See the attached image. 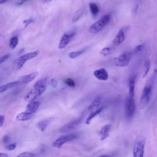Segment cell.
Instances as JSON below:
<instances>
[{
    "instance_id": "cell-18",
    "label": "cell",
    "mask_w": 157,
    "mask_h": 157,
    "mask_svg": "<svg viewBox=\"0 0 157 157\" xmlns=\"http://www.w3.org/2000/svg\"><path fill=\"white\" fill-rule=\"evenodd\" d=\"M19 83L18 82H11L2 86L0 88V92L3 93L11 88L17 86Z\"/></svg>"
},
{
    "instance_id": "cell-28",
    "label": "cell",
    "mask_w": 157,
    "mask_h": 157,
    "mask_svg": "<svg viewBox=\"0 0 157 157\" xmlns=\"http://www.w3.org/2000/svg\"><path fill=\"white\" fill-rule=\"evenodd\" d=\"M35 155L33 153L28 152H25L22 153L16 157H34Z\"/></svg>"
},
{
    "instance_id": "cell-35",
    "label": "cell",
    "mask_w": 157,
    "mask_h": 157,
    "mask_svg": "<svg viewBox=\"0 0 157 157\" xmlns=\"http://www.w3.org/2000/svg\"><path fill=\"white\" fill-rule=\"evenodd\" d=\"M34 21L33 19H30L28 20H24L23 21V23L25 24V27H26L29 24L31 23H32Z\"/></svg>"
},
{
    "instance_id": "cell-9",
    "label": "cell",
    "mask_w": 157,
    "mask_h": 157,
    "mask_svg": "<svg viewBox=\"0 0 157 157\" xmlns=\"http://www.w3.org/2000/svg\"><path fill=\"white\" fill-rule=\"evenodd\" d=\"M75 34V32H72L69 33H66L63 35L58 45L59 48L61 49L65 48Z\"/></svg>"
},
{
    "instance_id": "cell-32",
    "label": "cell",
    "mask_w": 157,
    "mask_h": 157,
    "mask_svg": "<svg viewBox=\"0 0 157 157\" xmlns=\"http://www.w3.org/2000/svg\"><path fill=\"white\" fill-rule=\"evenodd\" d=\"M10 56V54H6L2 56L1 58H0V63L1 64L4 62L8 59Z\"/></svg>"
},
{
    "instance_id": "cell-11",
    "label": "cell",
    "mask_w": 157,
    "mask_h": 157,
    "mask_svg": "<svg viewBox=\"0 0 157 157\" xmlns=\"http://www.w3.org/2000/svg\"><path fill=\"white\" fill-rule=\"evenodd\" d=\"M40 105V102L39 101L30 102L26 106L25 112L31 115L37 110Z\"/></svg>"
},
{
    "instance_id": "cell-24",
    "label": "cell",
    "mask_w": 157,
    "mask_h": 157,
    "mask_svg": "<svg viewBox=\"0 0 157 157\" xmlns=\"http://www.w3.org/2000/svg\"><path fill=\"white\" fill-rule=\"evenodd\" d=\"M19 42V38L17 36L13 37L10 40V47L12 49L15 48Z\"/></svg>"
},
{
    "instance_id": "cell-10",
    "label": "cell",
    "mask_w": 157,
    "mask_h": 157,
    "mask_svg": "<svg viewBox=\"0 0 157 157\" xmlns=\"http://www.w3.org/2000/svg\"><path fill=\"white\" fill-rule=\"evenodd\" d=\"M107 23L102 18L92 25L90 27L89 31L92 33L99 32Z\"/></svg>"
},
{
    "instance_id": "cell-43",
    "label": "cell",
    "mask_w": 157,
    "mask_h": 157,
    "mask_svg": "<svg viewBox=\"0 0 157 157\" xmlns=\"http://www.w3.org/2000/svg\"><path fill=\"white\" fill-rule=\"evenodd\" d=\"M52 1H43V2H51Z\"/></svg>"
},
{
    "instance_id": "cell-22",
    "label": "cell",
    "mask_w": 157,
    "mask_h": 157,
    "mask_svg": "<svg viewBox=\"0 0 157 157\" xmlns=\"http://www.w3.org/2000/svg\"><path fill=\"white\" fill-rule=\"evenodd\" d=\"M90 10L94 15H97L99 12V9L97 5L95 3H91L89 5Z\"/></svg>"
},
{
    "instance_id": "cell-37",
    "label": "cell",
    "mask_w": 157,
    "mask_h": 157,
    "mask_svg": "<svg viewBox=\"0 0 157 157\" xmlns=\"http://www.w3.org/2000/svg\"><path fill=\"white\" fill-rule=\"evenodd\" d=\"M5 116L3 115L0 116V126L2 127L4 124L5 120Z\"/></svg>"
},
{
    "instance_id": "cell-17",
    "label": "cell",
    "mask_w": 157,
    "mask_h": 157,
    "mask_svg": "<svg viewBox=\"0 0 157 157\" xmlns=\"http://www.w3.org/2000/svg\"><path fill=\"white\" fill-rule=\"evenodd\" d=\"M136 81L135 75L132 76L130 78L129 82V95L133 97L134 94V87Z\"/></svg>"
},
{
    "instance_id": "cell-19",
    "label": "cell",
    "mask_w": 157,
    "mask_h": 157,
    "mask_svg": "<svg viewBox=\"0 0 157 157\" xmlns=\"http://www.w3.org/2000/svg\"><path fill=\"white\" fill-rule=\"evenodd\" d=\"M101 101V99L100 97L97 98L90 105L88 108L89 111L93 112L97 109L100 106Z\"/></svg>"
},
{
    "instance_id": "cell-29",
    "label": "cell",
    "mask_w": 157,
    "mask_h": 157,
    "mask_svg": "<svg viewBox=\"0 0 157 157\" xmlns=\"http://www.w3.org/2000/svg\"><path fill=\"white\" fill-rule=\"evenodd\" d=\"M65 83L69 86L74 88L75 87V82L70 78H68L65 81Z\"/></svg>"
},
{
    "instance_id": "cell-16",
    "label": "cell",
    "mask_w": 157,
    "mask_h": 157,
    "mask_svg": "<svg viewBox=\"0 0 157 157\" xmlns=\"http://www.w3.org/2000/svg\"><path fill=\"white\" fill-rule=\"evenodd\" d=\"M31 90L25 97V100L26 101L31 102L34 100L38 95L37 92L35 90Z\"/></svg>"
},
{
    "instance_id": "cell-26",
    "label": "cell",
    "mask_w": 157,
    "mask_h": 157,
    "mask_svg": "<svg viewBox=\"0 0 157 157\" xmlns=\"http://www.w3.org/2000/svg\"><path fill=\"white\" fill-rule=\"evenodd\" d=\"M85 50L86 49H84L77 51L71 53L69 54V56L71 58H75L83 54Z\"/></svg>"
},
{
    "instance_id": "cell-41",
    "label": "cell",
    "mask_w": 157,
    "mask_h": 157,
    "mask_svg": "<svg viewBox=\"0 0 157 157\" xmlns=\"http://www.w3.org/2000/svg\"><path fill=\"white\" fill-rule=\"evenodd\" d=\"M7 1H0V4L2 5L5 3L7 2Z\"/></svg>"
},
{
    "instance_id": "cell-20",
    "label": "cell",
    "mask_w": 157,
    "mask_h": 157,
    "mask_svg": "<svg viewBox=\"0 0 157 157\" xmlns=\"http://www.w3.org/2000/svg\"><path fill=\"white\" fill-rule=\"evenodd\" d=\"M103 107H101L97 110L95 112H93L91 114L87 119L86 121V123L87 125L89 124L91 120L94 118L97 115L100 113L103 110Z\"/></svg>"
},
{
    "instance_id": "cell-27",
    "label": "cell",
    "mask_w": 157,
    "mask_h": 157,
    "mask_svg": "<svg viewBox=\"0 0 157 157\" xmlns=\"http://www.w3.org/2000/svg\"><path fill=\"white\" fill-rule=\"evenodd\" d=\"M112 51L111 49L109 48L103 49L100 51V54L103 56H106L109 54Z\"/></svg>"
},
{
    "instance_id": "cell-40",
    "label": "cell",
    "mask_w": 157,
    "mask_h": 157,
    "mask_svg": "<svg viewBox=\"0 0 157 157\" xmlns=\"http://www.w3.org/2000/svg\"><path fill=\"white\" fill-rule=\"evenodd\" d=\"M0 157H8V155L2 153L0 154Z\"/></svg>"
},
{
    "instance_id": "cell-8",
    "label": "cell",
    "mask_w": 157,
    "mask_h": 157,
    "mask_svg": "<svg viewBox=\"0 0 157 157\" xmlns=\"http://www.w3.org/2000/svg\"><path fill=\"white\" fill-rule=\"evenodd\" d=\"M48 78H45L37 82L34 86V89L38 96H40L45 91L48 81Z\"/></svg>"
},
{
    "instance_id": "cell-34",
    "label": "cell",
    "mask_w": 157,
    "mask_h": 157,
    "mask_svg": "<svg viewBox=\"0 0 157 157\" xmlns=\"http://www.w3.org/2000/svg\"><path fill=\"white\" fill-rule=\"evenodd\" d=\"M10 138L8 135L5 136L3 138V142L5 144H6L10 142Z\"/></svg>"
},
{
    "instance_id": "cell-14",
    "label": "cell",
    "mask_w": 157,
    "mask_h": 157,
    "mask_svg": "<svg viewBox=\"0 0 157 157\" xmlns=\"http://www.w3.org/2000/svg\"><path fill=\"white\" fill-rule=\"evenodd\" d=\"M111 128L110 125H106L102 128L100 134L101 140H105L109 137V132Z\"/></svg>"
},
{
    "instance_id": "cell-2",
    "label": "cell",
    "mask_w": 157,
    "mask_h": 157,
    "mask_svg": "<svg viewBox=\"0 0 157 157\" xmlns=\"http://www.w3.org/2000/svg\"><path fill=\"white\" fill-rule=\"evenodd\" d=\"M151 91V86H146L144 88L139 101L138 107L140 109H144L149 103Z\"/></svg>"
},
{
    "instance_id": "cell-33",
    "label": "cell",
    "mask_w": 157,
    "mask_h": 157,
    "mask_svg": "<svg viewBox=\"0 0 157 157\" xmlns=\"http://www.w3.org/2000/svg\"><path fill=\"white\" fill-rule=\"evenodd\" d=\"M139 9V5L138 4H136L132 10V14L134 17L136 15Z\"/></svg>"
},
{
    "instance_id": "cell-23",
    "label": "cell",
    "mask_w": 157,
    "mask_h": 157,
    "mask_svg": "<svg viewBox=\"0 0 157 157\" xmlns=\"http://www.w3.org/2000/svg\"><path fill=\"white\" fill-rule=\"evenodd\" d=\"M30 117V115H28L25 112L18 114L17 115L16 119L19 121H25L29 119Z\"/></svg>"
},
{
    "instance_id": "cell-5",
    "label": "cell",
    "mask_w": 157,
    "mask_h": 157,
    "mask_svg": "<svg viewBox=\"0 0 157 157\" xmlns=\"http://www.w3.org/2000/svg\"><path fill=\"white\" fill-rule=\"evenodd\" d=\"M131 57V54L129 52L124 53L114 60V64L119 67H124L128 65Z\"/></svg>"
},
{
    "instance_id": "cell-12",
    "label": "cell",
    "mask_w": 157,
    "mask_h": 157,
    "mask_svg": "<svg viewBox=\"0 0 157 157\" xmlns=\"http://www.w3.org/2000/svg\"><path fill=\"white\" fill-rule=\"evenodd\" d=\"M94 75L100 80L106 81L108 78L107 72L104 69L102 68L94 72Z\"/></svg>"
},
{
    "instance_id": "cell-21",
    "label": "cell",
    "mask_w": 157,
    "mask_h": 157,
    "mask_svg": "<svg viewBox=\"0 0 157 157\" xmlns=\"http://www.w3.org/2000/svg\"><path fill=\"white\" fill-rule=\"evenodd\" d=\"M49 124L48 121L44 120L38 123L37 124V126L40 131H43L48 127Z\"/></svg>"
},
{
    "instance_id": "cell-30",
    "label": "cell",
    "mask_w": 157,
    "mask_h": 157,
    "mask_svg": "<svg viewBox=\"0 0 157 157\" xmlns=\"http://www.w3.org/2000/svg\"><path fill=\"white\" fill-rule=\"evenodd\" d=\"M145 45L144 44H142L139 45L135 47L134 49V52L136 53H138L142 51L144 48Z\"/></svg>"
},
{
    "instance_id": "cell-38",
    "label": "cell",
    "mask_w": 157,
    "mask_h": 157,
    "mask_svg": "<svg viewBox=\"0 0 157 157\" xmlns=\"http://www.w3.org/2000/svg\"><path fill=\"white\" fill-rule=\"evenodd\" d=\"M26 1H21L18 2L17 3L16 5L18 6H20L23 5L24 3L26 2Z\"/></svg>"
},
{
    "instance_id": "cell-7",
    "label": "cell",
    "mask_w": 157,
    "mask_h": 157,
    "mask_svg": "<svg viewBox=\"0 0 157 157\" xmlns=\"http://www.w3.org/2000/svg\"><path fill=\"white\" fill-rule=\"evenodd\" d=\"M75 134H69L62 136L57 139L53 144L54 147L59 148L65 143L73 140L77 137Z\"/></svg>"
},
{
    "instance_id": "cell-1",
    "label": "cell",
    "mask_w": 157,
    "mask_h": 157,
    "mask_svg": "<svg viewBox=\"0 0 157 157\" xmlns=\"http://www.w3.org/2000/svg\"><path fill=\"white\" fill-rule=\"evenodd\" d=\"M145 139L143 137L137 138L135 141L133 149V157H144Z\"/></svg>"
},
{
    "instance_id": "cell-31",
    "label": "cell",
    "mask_w": 157,
    "mask_h": 157,
    "mask_svg": "<svg viewBox=\"0 0 157 157\" xmlns=\"http://www.w3.org/2000/svg\"><path fill=\"white\" fill-rule=\"evenodd\" d=\"M17 146V144L14 143L10 145L7 146L5 147L6 150L8 151H12L14 150L16 148Z\"/></svg>"
},
{
    "instance_id": "cell-36",
    "label": "cell",
    "mask_w": 157,
    "mask_h": 157,
    "mask_svg": "<svg viewBox=\"0 0 157 157\" xmlns=\"http://www.w3.org/2000/svg\"><path fill=\"white\" fill-rule=\"evenodd\" d=\"M51 85L53 88H56L57 85V81L55 78H53L51 81Z\"/></svg>"
},
{
    "instance_id": "cell-4",
    "label": "cell",
    "mask_w": 157,
    "mask_h": 157,
    "mask_svg": "<svg viewBox=\"0 0 157 157\" xmlns=\"http://www.w3.org/2000/svg\"><path fill=\"white\" fill-rule=\"evenodd\" d=\"M135 102L133 97L128 96L125 100V112L127 117H132L135 112Z\"/></svg>"
},
{
    "instance_id": "cell-42",
    "label": "cell",
    "mask_w": 157,
    "mask_h": 157,
    "mask_svg": "<svg viewBox=\"0 0 157 157\" xmlns=\"http://www.w3.org/2000/svg\"><path fill=\"white\" fill-rule=\"evenodd\" d=\"M98 157H111L110 156L107 155H103L98 156Z\"/></svg>"
},
{
    "instance_id": "cell-6",
    "label": "cell",
    "mask_w": 157,
    "mask_h": 157,
    "mask_svg": "<svg viewBox=\"0 0 157 157\" xmlns=\"http://www.w3.org/2000/svg\"><path fill=\"white\" fill-rule=\"evenodd\" d=\"M81 118L71 121L63 126L59 130L61 133H65L69 132L74 129L82 122Z\"/></svg>"
},
{
    "instance_id": "cell-15",
    "label": "cell",
    "mask_w": 157,
    "mask_h": 157,
    "mask_svg": "<svg viewBox=\"0 0 157 157\" xmlns=\"http://www.w3.org/2000/svg\"><path fill=\"white\" fill-rule=\"evenodd\" d=\"M125 36L123 31L122 29L120 30L117 34L113 43L116 46H118L122 43L124 40Z\"/></svg>"
},
{
    "instance_id": "cell-44",
    "label": "cell",
    "mask_w": 157,
    "mask_h": 157,
    "mask_svg": "<svg viewBox=\"0 0 157 157\" xmlns=\"http://www.w3.org/2000/svg\"><path fill=\"white\" fill-rule=\"evenodd\" d=\"M155 62L157 63V54L156 55V57Z\"/></svg>"
},
{
    "instance_id": "cell-25",
    "label": "cell",
    "mask_w": 157,
    "mask_h": 157,
    "mask_svg": "<svg viewBox=\"0 0 157 157\" xmlns=\"http://www.w3.org/2000/svg\"><path fill=\"white\" fill-rule=\"evenodd\" d=\"M151 63L149 60H146L144 64V70L143 74V77L145 78L147 75L150 69Z\"/></svg>"
},
{
    "instance_id": "cell-39",
    "label": "cell",
    "mask_w": 157,
    "mask_h": 157,
    "mask_svg": "<svg viewBox=\"0 0 157 157\" xmlns=\"http://www.w3.org/2000/svg\"><path fill=\"white\" fill-rule=\"evenodd\" d=\"M25 49L23 48L21 49L18 52V54L19 55H20L23 54L25 51Z\"/></svg>"
},
{
    "instance_id": "cell-13",
    "label": "cell",
    "mask_w": 157,
    "mask_h": 157,
    "mask_svg": "<svg viewBox=\"0 0 157 157\" xmlns=\"http://www.w3.org/2000/svg\"><path fill=\"white\" fill-rule=\"evenodd\" d=\"M38 72H34L28 75L22 77L21 78V82L23 84H27L33 81L38 75Z\"/></svg>"
},
{
    "instance_id": "cell-3",
    "label": "cell",
    "mask_w": 157,
    "mask_h": 157,
    "mask_svg": "<svg viewBox=\"0 0 157 157\" xmlns=\"http://www.w3.org/2000/svg\"><path fill=\"white\" fill-rule=\"evenodd\" d=\"M39 54V51H37L35 52L26 54L19 57L14 62V64L15 68L17 70L20 69L27 60L35 57Z\"/></svg>"
}]
</instances>
